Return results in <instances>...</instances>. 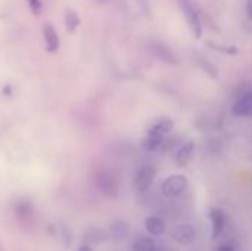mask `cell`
I'll return each instance as SVG.
<instances>
[{
	"label": "cell",
	"mask_w": 252,
	"mask_h": 251,
	"mask_svg": "<svg viewBox=\"0 0 252 251\" xmlns=\"http://www.w3.org/2000/svg\"><path fill=\"white\" fill-rule=\"evenodd\" d=\"M179 4L182 7V12L188 21V25L193 34L195 38H201L202 37V33H204V27H202V22H201V16H199V12L198 9L195 7V4L192 3V0H179Z\"/></svg>",
	"instance_id": "1"
},
{
	"label": "cell",
	"mask_w": 252,
	"mask_h": 251,
	"mask_svg": "<svg viewBox=\"0 0 252 251\" xmlns=\"http://www.w3.org/2000/svg\"><path fill=\"white\" fill-rule=\"evenodd\" d=\"M94 183L97 186V189L109 197V198H115L118 197V192H120V188H118V182L117 179L106 170H97L94 173Z\"/></svg>",
	"instance_id": "2"
},
{
	"label": "cell",
	"mask_w": 252,
	"mask_h": 251,
	"mask_svg": "<svg viewBox=\"0 0 252 251\" xmlns=\"http://www.w3.org/2000/svg\"><path fill=\"white\" fill-rule=\"evenodd\" d=\"M189 186V180L186 176L183 175H173L170 178H167L162 185H161V192L162 195L168 197V198H174L182 195Z\"/></svg>",
	"instance_id": "3"
},
{
	"label": "cell",
	"mask_w": 252,
	"mask_h": 251,
	"mask_svg": "<svg viewBox=\"0 0 252 251\" xmlns=\"http://www.w3.org/2000/svg\"><path fill=\"white\" fill-rule=\"evenodd\" d=\"M155 178H157V169H155V166L146 164V166L140 167L136 172L134 179H133V188L136 189V192L143 194V192H146L151 188V185L154 183Z\"/></svg>",
	"instance_id": "4"
},
{
	"label": "cell",
	"mask_w": 252,
	"mask_h": 251,
	"mask_svg": "<svg viewBox=\"0 0 252 251\" xmlns=\"http://www.w3.org/2000/svg\"><path fill=\"white\" fill-rule=\"evenodd\" d=\"M148 47L151 50V53L158 58L159 61L165 62V64H171V65H177L179 64V58L177 55L171 50V47H168L167 44H164L162 41H157L152 40L148 43Z\"/></svg>",
	"instance_id": "5"
},
{
	"label": "cell",
	"mask_w": 252,
	"mask_h": 251,
	"mask_svg": "<svg viewBox=\"0 0 252 251\" xmlns=\"http://www.w3.org/2000/svg\"><path fill=\"white\" fill-rule=\"evenodd\" d=\"M232 112L236 117H248L252 114V89L242 92L232 105Z\"/></svg>",
	"instance_id": "6"
},
{
	"label": "cell",
	"mask_w": 252,
	"mask_h": 251,
	"mask_svg": "<svg viewBox=\"0 0 252 251\" xmlns=\"http://www.w3.org/2000/svg\"><path fill=\"white\" fill-rule=\"evenodd\" d=\"M171 238L182 244V246H190L195 238H196V232H195V228L192 225H180V226H176L171 232H170Z\"/></svg>",
	"instance_id": "7"
},
{
	"label": "cell",
	"mask_w": 252,
	"mask_h": 251,
	"mask_svg": "<svg viewBox=\"0 0 252 251\" xmlns=\"http://www.w3.org/2000/svg\"><path fill=\"white\" fill-rule=\"evenodd\" d=\"M195 155V142L188 141L177 148L174 152V163L177 167H186Z\"/></svg>",
	"instance_id": "8"
},
{
	"label": "cell",
	"mask_w": 252,
	"mask_h": 251,
	"mask_svg": "<svg viewBox=\"0 0 252 251\" xmlns=\"http://www.w3.org/2000/svg\"><path fill=\"white\" fill-rule=\"evenodd\" d=\"M43 40H44V46H46L47 52H50V53H55L61 46L58 31L55 30V27L50 22L44 24V27H43Z\"/></svg>",
	"instance_id": "9"
},
{
	"label": "cell",
	"mask_w": 252,
	"mask_h": 251,
	"mask_svg": "<svg viewBox=\"0 0 252 251\" xmlns=\"http://www.w3.org/2000/svg\"><path fill=\"white\" fill-rule=\"evenodd\" d=\"M210 220H211V238L217 240L220 234L223 232L224 223H226V215L221 209H213L210 212Z\"/></svg>",
	"instance_id": "10"
},
{
	"label": "cell",
	"mask_w": 252,
	"mask_h": 251,
	"mask_svg": "<svg viewBox=\"0 0 252 251\" xmlns=\"http://www.w3.org/2000/svg\"><path fill=\"white\" fill-rule=\"evenodd\" d=\"M174 129V121L168 117H162L158 118L149 129H148V135H157V136H162L165 138L168 133H171Z\"/></svg>",
	"instance_id": "11"
},
{
	"label": "cell",
	"mask_w": 252,
	"mask_h": 251,
	"mask_svg": "<svg viewBox=\"0 0 252 251\" xmlns=\"http://www.w3.org/2000/svg\"><path fill=\"white\" fill-rule=\"evenodd\" d=\"M106 238H108L106 232H105L103 229H100V228H96V226L86 229V232H84V235H83V241H84V244H87V246H92V244H93V246H99V244H102Z\"/></svg>",
	"instance_id": "12"
},
{
	"label": "cell",
	"mask_w": 252,
	"mask_h": 251,
	"mask_svg": "<svg viewBox=\"0 0 252 251\" xmlns=\"http://www.w3.org/2000/svg\"><path fill=\"white\" fill-rule=\"evenodd\" d=\"M164 143H165V138L157 135H146V138L142 139L140 146L146 152H157L164 146Z\"/></svg>",
	"instance_id": "13"
},
{
	"label": "cell",
	"mask_w": 252,
	"mask_h": 251,
	"mask_svg": "<svg viewBox=\"0 0 252 251\" xmlns=\"http://www.w3.org/2000/svg\"><path fill=\"white\" fill-rule=\"evenodd\" d=\"M145 229L154 237H161L165 232V223L158 216H149L145 220Z\"/></svg>",
	"instance_id": "14"
},
{
	"label": "cell",
	"mask_w": 252,
	"mask_h": 251,
	"mask_svg": "<svg viewBox=\"0 0 252 251\" xmlns=\"http://www.w3.org/2000/svg\"><path fill=\"white\" fill-rule=\"evenodd\" d=\"M128 232H130L128 225L126 222H123V220H118V222L112 223L111 228H109V237L114 241H123V240H126L128 237Z\"/></svg>",
	"instance_id": "15"
},
{
	"label": "cell",
	"mask_w": 252,
	"mask_h": 251,
	"mask_svg": "<svg viewBox=\"0 0 252 251\" xmlns=\"http://www.w3.org/2000/svg\"><path fill=\"white\" fill-rule=\"evenodd\" d=\"M196 64L201 67V70L202 71H205V74H208L211 78H217L219 77V68L211 62V61H208V59H205V58H198L196 59Z\"/></svg>",
	"instance_id": "16"
},
{
	"label": "cell",
	"mask_w": 252,
	"mask_h": 251,
	"mask_svg": "<svg viewBox=\"0 0 252 251\" xmlns=\"http://www.w3.org/2000/svg\"><path fill=\"white\" fill-rule=\"evenodd\" d=\"M157 250V246H155V241L149 237H143V238H139L131 251H155Z\"/></svg>",
	"instance_id": "17"
},
{
	"label": "cell",
	"mask_w": 252,
	"mask_h": 251,
	"mask_svg": "<svg viewBox=\"0 0 252 251\" xmlns=\"http://www.w3.org/2000/svg\"><path fill=\"white\" fill-rule=\"evenodd\" d=\"M207 46L211 47L216 52H220V53H224V55H230V56H235V55L239 53V49L236 46H223V44H219V43H214V41H207Z\"/></svg>",
	"instance_id": "18"
},
{
	"label": "cell",
	"mask_w": 252,
	"mask_h": 251,
	"mask_svg": "<svg viewBox=\"0 0 252 251\" xmlns=\"http://www.w3.org/2000/svg\"><path fill=\"white\" fill-rule=\"evenodd\" d=\"M65 25H66L68 33H75V30L80 25V18H78L77 12H74V10H68L66 12V15H65Z\"/></svg>",
	"instance_id": "19"
},
{
	"label": "cell",
	"mask_w": 252,
	"mask_h": 251,
	"mask_svg": "<svg viewBox=\"0 0 252 251\" xmlns=\"http://www.w3.org/2000/svg\"><path fill=\"white\" fill-rule=\"evenodd\" d=\"M28 3H30L31 12H32L34 15H40V12H41V9H43L41 1H40V0H28Z\"/></svg>",
	"instance_id": "20"
},
{
	"label": "cell",
	"mask_w": 252,
	"mask_h": 251,
	"mask_svg": "<svg viewBox=\"0 0 252 251\" xmlns=\"http://www.w3.org/2000/svg\"><path fill=\"white\" fill-rule=\"evenodd\" d=\"M136 1H137V4L140 6V9L145 12V15L151 16V7H149V3H148V0H136Z\"/></svg>",
	"instance_id": "21"
},
{
	"label": "cell",
	"mask_w": 252,
	"mask_h": 251,
	"mask_svg": "<svg viewBox=\"0 0 252 251\" xmlns=\"http://www.w3.org/2000/svg\"><path fill=\"white\" fill-rule=\"evenodd\" d=\"M247 13H248V18L252 21V0H248L247 3Z\"/></svg>",
	"instance_id": "22"
},
{
	"label": "cell",
	"mask_w": 252,
	"mask_h": 251,
	"mask_svg": "<svg viewBox=\"0 0 252 251\" xmlns=\"http://www.w3.org/2000/svg\"><path fill=\"white\" fill-rule=\"evenodd\" d=\"M217 251H235V249H233L232 246L226 244V246H220V247H219V250H217Z\"/></svg>",
	"instance_id": "23"
},
{
	"label": "cell",
	"mask_w": 252,
	"mask_h": 251,
	"mask_svg": "<svg viewBox=\"0 0 252 251\" xmlns=\"http://www.w3.org/2000/svg\"><path fill=\"white\" fill-rule=\"evenodd\" d=\"M78 251H93V250H92V247H90V246L84 244V246H81V247L78 249Z\"/></svg>",
	"instance_id": "24"
},
{
	"label": "cell",
	"mask_w": 252,
	"mask_h": 251,
	"mask_svg": "<svg viewBox=\"0 0 252 251\" xmlns=\"http://www.w3.org/2000/svg\"><path fill=\"white\" fill-rule=\"evenodd\" d=\"M102 1H106V0H102Z\"/></svg>",
	"instance_id": "25"
},
{
	"label": "cell",
	"mask_w": 252,
	"mask_h": 251,
	"mask_svg": "<svg viewBox=\"0 0 252 251\" xmlns=\"http://www.w3.org/2000/svg\"><path fill=\"white\" fill-rule=\"evenodd\" d=\"M155 251H157V250H155Z\"/></svg>",
	"instance_id": "26"
}]
</instances>
